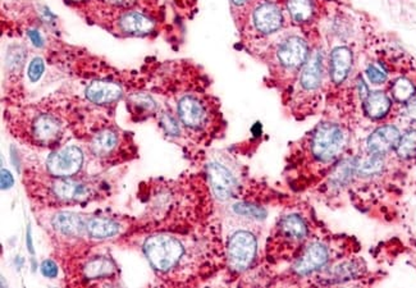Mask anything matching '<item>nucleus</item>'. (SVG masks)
I'll return each mask as SVG.
<instances>
[{
    "instance_id": "f257e3e1",
    "label": "nucleus",
    "mask_w": 416,
    "mask_h": 288,
    "mask_svg": "<svg viewBox=\"0 0 416 288\" xmlns=\"http://www.w3.org/2000/svg\"><path fill=\"white\" fill-rule=\"evenodd\" d=\"M146 258L159 274H168L180 268L186 258V246L181 238L169 234H156L144 243Z\"/></svg>"
},
{
    "instance_id": "f03ea898",
    "label": "nucleus",
    "mask_w": 416,
    "mask_h": 288,
    "mask_svg": "<svg viewBox=\"0 0 416 288\" xmlns=\"http://www.w3.org/2000/svg\"><path fill=\"white\" fill-rule=\"evenodd\" d=\"M346 141L347 137L342 127L333 122H324L314 130L310 137L309 150L314 161L331 163L344 152Z\"/></svg>"
},
{
    "instance_id": "7ed1b4c3",
    "label": "nucleus",
    "mask_w": 416,
    "mask_h": 288,
    "mask_svg": "<svg viewBox=\"0 0 416 288\" xmlns=\"http://www.w3.org/2000/svg\"><path fill=\"white\" fill-rule=\"evenodd\" d=\"M258 254V238L250 229H236L228 238L227 261L229 269L244 273L251 268Z\"/></svg>"
},
{
    "instance_id": "20e7f679",
    "label": "nucleus",
    "mask_w": 416,
    "mask_h": 288,
    "mask_svg": "<svg viewBox=\"0 0 416 288\" xmlns=\"http://www.w3.org/2000/svg\"><path fill=\"white\" fill-rule=\"evenodd\" d=\"M210 108L205 100L196 94H185L177 101V116L187 130L204 131L210 121Z\"/></svg>"
},
{
    "instance_id": "39448f33",
    "label": "nucleus",
    "mask_w": 416,
    "mask_h": 288,
    "mask_svg": "<svg viewBox=\"0 0 416 288\" xmlns=\"http://www.w3.org/2000/svg\"><path fill=\"white\" fill-rule=\"evenodd\" d=\"M85 155L81 147L67 145L50 154L46 159V169L55 178H71L81 171Z\"/></svg>"
},
{
    "instance_id": "423d86ee",
    "label": "nucleus",
    "mask_w": 416,
    "mask_h": 288,
    "mask_svg": "<svg viewBox=\"0 0 416 288\" xmlns=\"http://www.w3.org/2000/svg\"><path fill=\"white\" fill-rule=\"evenodd\" d=\"M332 260L331 247L326 243L315 241L308 245L293 263L292 270L298 277H308L326 269Z\"/></svg>"
},
{
    "instance_id": "0eeeda50",
    "label": "nucleus",
    "mask_w": 416,
    "mask_h": 288,
    "mask_svg": "<svg viewBox=\"0 0 416 288\" xmlns=\"http://www.w3.org/2000/svg\"><path fill=\"white\" fill-rule=\"evenodd\" d=\"M63 122L53 113H37L30 123V136L39 145H54L63 135Z\"/></svg>"
},
{
    "instance_id": "6e6552de",
    "label": "nucleus",
    "mask_w": 416,
    "mask_h": 288,
    "mask_svg": "<svg viewBox=\"0 0 416 288\" xmlns=\"http://www.w3.org/2000/svg\"><path fill=\"white\" fill-rule=\"evenodd\" d=\"M310 56L308 43L300 37H286L275 50V58L283 70L298 71Z\"/></svg>"
},
{
    "instance_id": "1a4fd4ad",
    "label": "nucleus",
    "mask_w": 416,
    "mask_h": 288,
    "mask_svg": "<svg viewBox=\"0 0 416 288\" xmlns=\"http://www.w3.org/2000/svg\"><path fill=\"white\" fill-rule=\"evenodd\" d=\"M308 237V225L302 216L290 214L283 216L277 225L275 240L283 247L293 250Z\"/></svg>"
},
{
    "instance_id": "9d476101",
    "label": "nucleus",
    "mask_w": 416,
    "mask_h": 288,
    "mask_svg": "<svg viewBox=\"0 0 416 288\" xmlns=\"http://www.w3.org/2000/svg\"><path fill=\"white\" fill-rule=\"evenodd\" d=\"M209 183L214 196L220 201H227L235 195L237 189V178L223 163L210 162L208 164Z\"/></svg>"
},
{
    "instance_id": "9b49d317",
    "label": "nucleus",
    "mask_w": 416,
    "mask_h": 288,
    "mask_svg": "<svg viewBox=\"0 0 416 288\" xmlns=\"http://www.w3.org/2000/svg\"><path fill=\"white\" fill-rule=\"evenodd\" d=\"M284 16L281 8L271 1H260L253 10V25L262 35H271L281 30Z\"/></svg>"
},
{
    "instance_id": "f8f14e48",
    "label": "nucleus",
    "mask_w": 416,
    "mask_h": 288,
    "mask_svg": "<svg viewBox=\"0 0 416 288\" xmlns=\"http://www.w3.org/2000/svg\"><path fill=\"white\" fill-rule=\"evenodd\" d=\"M117 28L123 35L145 37L154 31L155 22L144 12L128 10L119 14Z\"/></svg>"
},
{
    "instance_id": "ddd939ff",
    "label": "nucleus",
    "mask_w": 416,
    "mask_h": 288,
    "mask_svg": "<svg viewBox=\"0 0 416 288\" xmlns=\"http://www.w3.org/2000/svg\"><path fill=\"white\" fill-rule=\"evenodd\" d=\"M401 134L397 127L393 125L380 126L371 132L366 140L368 152L374 155H387L392 150H396Z\"/></svg>"
},
{
    "instance_id": "4468645a",
    "label": "nucleus",
    "mask_w": 416,
    "mask_h": 288,
    "mask_svg": "<svg viewBox=\"0 0 416 288\" xmlns=\"http://www.w3.org/2000/svg\"><path fill=\"white\" fill-rule=\"evenodd\" d=\"M85 95L91 104L104 107L117 103L123 95V89L117 82L96 80L87 85Z\"/></svg>"
},
{
    "instance_id": "2eb2a0df",
    "label": "nucleus",
    "mask_w": 416,
    "mask_h": 288,
    "mask_svg": "<svg viewBox=\"0 0 416 288\" xmlns=\"http://www.w3.org/2000/svg\"><path fill=\"white\" fill-rule=\"evenodd\" d=\"M323 80V56L320 52H314L302 65L300 73V88L305 92H314L319 89Z\"/></svg>"
},
{
    "instance_id": "dca6fc26",
    "label": "nucleus",
    "mask_w": 416,
    "mask_h": 288,
    "mask_svg": "<svg viewBox=\"0 0 416 288\" xmlns=\"http://www.w3.org/2000/svg\"><path fill=\"white\" fill-rule=\"evenodd\" d=\"M86 223L87 218L70 212H59L52 219V225L58 234L72 238L86 234Z\"/></svg>"
},
{
    "instance_id": "f3484780",
    "label": "nucleus",
    "mask_w": 416,
    "mask_h": 288,
    "mask_svg": "<svg viewBox=\"0 0 416 288\" xmlns=\"http://www.w3.org/2000/svg\"><path fill=\"white\" fill-rule=\"evenodd\" d=\"M52 192L55 198L62 201H81L89 198L91 189L89 185L71 178H56L52 183Z\"/></svg>"
},
{
    "instance_id": "a211bd4d",
    "label": "nucleus",
    "mask_w": 416,
    "mask_h": 288,
    "mask_svg": "<svg viewBox=\"0 0 416 288\" xmlns=\"http://www.w3.org/2000/svg\"><path fill=\"white\" fill-rule=\"evenodd\" d=\"M121 144V135L114 128H101L92 136L90 141L91 153L98 158H108Z\"/></svg>"
},
{
    "instance_id": "6ab92c4d",
    "label": "nucleus",
    "mask_w": 416,
    "mask_h": 288,
    "mask_svg": "<svg viewBox=\"0 0 416 288\" xmlns=\"http://www.w3.org/2000/svg\"><path fill=\"white\" fill-rule=\"evenodd\" d=\"M329 73L331 79L335 85L344 82L349 77L351 67H353V53L346 46H338L331 54L329 62Z\"/></svg>"
},
{
    "instance_id": "aec40b11",
    "label": "nucleus",
    "mask_w": 416,
    "mask_h": 288,
    "mask_svg": "<svg viewBox=\"0 0 416 288\" xmlns=\"http://www.w3.org/2000/svg\"><path fill=\"white\" fill-rule=\"evenodd\" d=\"M122 227L117 220L105 216H90L86 223V236L92 240L104 241L121 234Z\"/></svg>"
},
{
    "instance_id": "412c9836",
    "label": "nucleus",
    "mask_w": 416,
    "mask_h": 288,
    "mask_svg": "<svg viewBox=\"0 0 416 288\" xmlns=\"http://www.w3.org/2000/svg\"><path fill=\"white\" fill-rule=\"evenodd\" d=\"M392 108V99L383 91L369 92L364 100V112L371 119H382L386 117Z\"/></svg>"
},
{
    "instance_id": "4be33fe9",
    "label": "nucleus",
    "mask_w": 416,
    "mask_h": 288,
    "mask_svg": "<svg viewBox=\"0 0 416 288\" xmlns=\"http://www.w3.org/2000/svg\"><path fill=\"white\" fill-rule=\"evenodd\" d=\"M116 271V265L107 256H96L86 263L83 267V277L86 279L109 278Z\"/></svg>"
},
{
    "instance_id": "5701e85b",
    "label": "nucleus",
    "mask_w": 416,
    "mask_h": 288,
    "mask_svg": "<svg viewBox=\"0 0 416 288\" xmlns=\"http://www.w3.org/2000/svg\"><path fill=\"white\" fill-rule=\"evenodd\" d=\"M287 10L295 23H306L315 14V0H287Z\"/></svg>"
},
{
    "instance_id": "b1692460",
    "label": "nucleus",
    "mask_w": 416,
    "mask_h": 288,
    "mask_svg": "<svg viewBox=\"0 0 416 288\" xmlns=\"http://www.w3.org/2000/svg\"><path fill=\"white\" fill-rule=\"evenodd\" d=\"M384 169L383 156L371 154L368 158L356 161V176L360 177H374L379 176Z\"/></svg>"
},
{
    "instance_id": "393cba45",
    "label": "nucleus",
    "mask_w": 416,
    "mask_h": 288,
    "mask_svg": "<svg viewBox=\"0 0 416 288\" xmlns=\"http://www.w3.org/2000/svg\"><path fill=\"white\" fill-rule=\"evenodd\" d=\"M392 98L401 104H406L415 96L416 88L411 80L406 77H399L391 86Z\"/></svg>"
},
{
    "instance_id": "a878e982",
    "label": "nucleus",
    "mask_w": 416,
    "mask_h": 288,
    "mask_svg": "<svg viewBox=\"0 0 416 288\" xmlns=\"http://www.w3.org/2000/svg\"><path fill=\"white\" fill-rule=\"evenodd\" d=\"M396 153L401 159H413L416 156V128L406 131L398 141Z\"/></svg>"
},
{
    "instance_id": "bb28decb",
    "label": "nucleus",
    "mask_w": 416,
    "mask_h": 288,
    "mask_svg": "<svg viewBox=\"0 0 416 288\" xmlns=\"http://www.w3.org/2000/svg\"><path fill=\"white\" fill-rule=\"evenodd\" d=\"M360 271V265L357 261H346L331 269L332 278L335 280H346L356 277Z\"/></svg>"
},
{
    "instance_id": "cd10ccee",
    "label": "nucleus",
    "mask_w": 416,
    "mask_h": 288,
    "mask_svg": "<svg viewBox=\"0 0 416 288\" xmlns=\"http://www.w3.org/2000/svg\"><path fill=\"white\" fill-rule=\"evenodd\" d=\"M233 210L238 216L251 218V219H264L265 218V210L262 207L250 205V204H236Z\"/></svg>"
},
{
    "instance_id": "c85d7f7f",
    "label": "nucleus",
    "mask_w": 416,
    "mask_h": 288,
    "mask_svg": "<svg viewBox=\"0 0 416 288\" xmlns=\"http://www.w3.org/2000/svg\"><path fill=\"white\" fill-rule=\"evenodd\" d=\"M45 72V62L43 58L37 56L28 65V76L31 82H37Z\"/></svg>"
},
{
    "instance_id": "c756f323",
    "label": "nucleus",
    "mask_w": 416,
    "mask_h": 288,
    "mask_svg": "<svg viewBox=\"0 0 416 288\" xmlns=\"http://www.w3.org/2000/svg\"><path fill=\"white\" fill-rule=\"evenodd\" d=\"M366 77L368 80L373 83V85H383L384 82L387 81V74L384 71H382L379 67L374 65V64H369L366 67Z\"/></svg>"
},
{
    "instance_id": "7c9ffc66",
    "label": "nucleus",
    "mask_w": 416,
    "mask_h": 288,
    "mask_svg": "<svg viewBox=\"0 0 416 288\" xmlns=\"http://www.w3.org/2000/svg\"><path fill=\"white\" fill-rule=\"evenodd\" d=\"M162 126L164 127V130L169 134V135L177 136L180 134V126L178 123L173 119L172 116L169 114H163L162 117Z\"/></svg>"
},
{
    "instance_id": "2f4dec72",
    "label": "nucleus",
    "mask_w": 416,
    "mask_h": 288,
    "mask_svg": "<svg viewBox=\"0 0 416 288\" xmlns=\"http://www.w3.org/2000/svg\"><path fill=\"white\" fill-rule=\"evenodd\" d=\"M58 265L53 260H45L41 264V273L48 278H55L58 276Z\"/></svg>"
},
{
    "instance_id": "473e14b6",
    "label": "nucleus",
    "mask_w": 416,
    "mask_h": 288,
    "mask_svg": "<svg viewBox=\"0 0 416 288\" xmlns=\"http://www.w3.org/2000/svg\"><path fill=\"white\" fill-rule=\"evenodd\" d=\"M13 183H14V181H13L10 172L7 169H1V189H10L13 186Z\"/></svg>"
},
{
    "instance_id": "72a5a7b5",
    "label": "nucleus",
    "mask_w": 416,
    "mask_h": 288,
    "mask_svg": "<svg viewBox=\"0 0 416 288\" xmlns=\"http://www.w3.org/2000/svg\"><path fill=\"white\" fill-rule=\"evenodd\" d=\"M405 114H406L407 118L416 121V99L410 100L408 103H406Z\"/></svg>"
},
{
    "instance_id": "f704fd0d",
    "label": "nucleus",
    "mask_w": 416,
    "mask_h": 288,
    "mask_svg": "<svg viewBox=\"0 0 416 288\" xmlns=\"http://www.w3.org/2000/svg\"><path fill=\"white\" fill-rule=\"evenodd\" d=\"M28 37L31 39V41H32L35 45L39 46V48H41V46L44 45V40H43V37H41L39 31H35V30L28 31Z\"/></svg>"
},
{
    "instance_id": "c9c22d12",
    "label": "nucleus",
    "mask_w": 416,
    "mask_h": 288,
    "mask_svg": "<svg viewBox=\"0 0 416 288\" xmlns=\"http://www.w3.org/2000/svg\"><path fill=\"white\" fill-rule=\"evenodd\" d=\"M250 0H231V3L235 6L236 8H244L249 4Z\"/></svg>"
},
{
    "instance_id": "e433bc0d",
    "label": "nucleus",
    "mask_w": 416,
    "mask_h": 288,
    "mask_svg": "<svg viewBox=\"0 0 416 288\" xmlns=\"http://www.w3.org/2000/svg\"><path fill=\"white\" fill-rule=\"evenodd\" d=\"M28 243L30 251L34 252V249H32V240H31V229H30V228H28Z\"/></svg>"
},
{
    "instance_id": "4c0bfd02",
    "label": "nucleus",
    "mask_w": 416,
    "mask_h": 288,
    "mask_svg": "<svg viewBox=\"0 0 416 288\" xmlns=\"http://www.w3.org/2000/svg\"><path fill=\"white\" fill-rule=\"evenodd\" d=\"M67 1H72V3H80V1H86V0H67Z\"/></svg>"
}]
</instances>
